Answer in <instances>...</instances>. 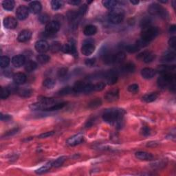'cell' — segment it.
<instances>
[{
    "label": "cell",
    "instance_id": "4fadbf2b",
    "mask_svg": "<svg viewBox=\"0 0 176 176\" xmlns=\"http://www.w3.org/2000/svg\"><path fill=\"white\" fill-rule=\"evenodd\" d=\"M35 50L40 53H45L50 49V45L46 40H39L35 44Z\"/></svg>",
    "mask_w": 176,
    "mask_h": 176
},
{
    "label": "cell",
    "instance_id": "f5cc1de1",
    "mask_svg": "<svg viewBox=\"0 0 176 176\" xmlns=\"http://www.w3.org/2000/svg\"><path fill=\"white\" fill-rule=\"evenodd\" d=\"M96 62V59H95V58H91V59H88L85 60V64L88 67H92L95 65Z\"/></svg>",
    "mask_w": 176,
    "mask_h": 176
},
{
    "label": "cell",
    "instance_id": "ee69618b",
    "mask_svg": "<svg viewBox=\"0 0 176 176\" xmlns=\"http://www.w3.org/2000/svg\"><path fill=\"white\" fill-rule=\"evenodd\" d=\"M66 160V157L65 156H61L59 158H57V160H55L54 162L52 163V167H59L64 164V162Z\"/></svg>",
    "mask_w": 176,
    "mask_h": 176
},
{
    "label": "cell",
    "instance_id": "4dcf8cb0",
    "mask_svg": "<svg viewBox=\"0 0 176 176\" xmlns=\"http://www.w3.org/2000/svg\"><path fill=\"white\" fill-rule=\"evenodd\" d=\"M85 83L82 81H77L75 83V84L72 87L73 92L79 93V92H83L84 88H85Z\"/></svg>",
    "mask_w": 176,
    "mask_h": 176
},
{
    "label": "cell",
    "instance_id": "44dd1931",
    "mask_svg": "<svg viewBox=\"0 0 176 176\" xmlns=\"http://www.w3.org/2000/svg\"><path fill=\"white\" fill-rule=\"evenodd\" d=\"M13 81L16 85H22L26 81V74L22 72H17L13 76Z\"/></svg>",
    "mask_w": 176,
    "mask_h": 176
},
{
    "label": "cell",
    "instance_id": "e7e4bbea",
    "mask_svg": "<svg viewBox=\"0 0 176 176\" xmlns=\"http://www.w3.org/2000/svg\"><path fill=\"white\" fill-rule=\"evenodd\" d=\"M131 4H134V5H137L139 4V1H134V0H132V1H130Z\"/></svg>",
    "mask_w": 176,
    "mask_h": 176
},
{
    "label": "cell",
    "instance_id": "3957f363",
    "mask_svg": "<svg viewBox=\"0 0 176 176\" xmlns=\"http://www.w3.org/2000/svg\"><path fill=\"white\" fill-rule=\"evenodd\" d=\"M175 75L170 73V74H163L162 76L158 78V87L162 89L165 88H170V89L175 90Z\"/></svg>",
    "mask_w": 176,
    "mask_h": 176
},
{
    "label": "cell",
    "instance_id": "681fc988",
    "mask_svg": "<svg viewBox=\"0 0 176 176\" xmlns=\"http://www.w3.org/2000/svg\"><path fill=\"white\" fill-rule=\"evenodd\" d=\"M105 87V83L103 82H99L97 83L95 85H94V90L96 92H100L104 89Z\"/></svg>",
    "mask_w": 176,
    "mask_h": 176
},
{
    "label": "cell",
    "instance_id": "d590c367",
    "mask_svg": "<svg viewBox=\"0 0 176 176\" xmlns=\"http://www.w3.org/2000/svg\"><path fill=\"white\" fill-rule=\"evenodd\" d=\"M50 58L48 55L45 54H41L37 57V61L40 64H46L50 61Z\"/></svg>",
    "mask_w": 176,
    "mask_h": 176
},
{
    "label": "cell",
    "instance_id": "bcb514c9",
    "mask_svg": "<svg viewBox=\"0 0 176 176\" xmlns=\"http://www.w3.org/2000/svg\"><path fill=\"white\" fill-rule=\"evenodd\" d=\"M62 6H63L62 1H59V0H53V1L51 2V7L52 9L54 10V11H57V10L60 9Z\"/></svg>",
    "mask_w": 176,
    "mask_h": 176
},
{
    "label": "cell",
    "instance_id": "e0dca14e",
    "mask_svg": "<svg viewBox=\"0 0 176 176\" xmlns=\"http://www.w3.org/2000/svg\"><path fill=\"white\" fill-rule=\"evenodd\" d=\"M26 64V58L22 54H18L12 59V64L15 67H20Z\"/></svg>",
    "mask_w": 176,
    "mask_h": 176
},
{
    "label": "cell",
    "instance_id": "d4e9b609",
    "mask_svg": "<svg viewBox=\"0 0 176 176\" xmlns=\"http://www.w3.org/2000/svg\"><path fill=\"white\" fill-rule=\"evenodd\" d=\"M97 28L94 25H88L85 27L83 30V33L86 36H92L96 33Z\"/></svg>",
    "mask_w": 176,
    "mask_h": 176
},
{
    "label": "cell",
    "instance_id": "5b68a950",
    "mask_svg": "<svg viewBox=\"0 0 176 176\" xmlns=\"http://www.w3.org/2000/svg\"><path fill=\"white\" fill-rule=\"evenodd\" d=\"M159 33V30L157 27L149 26L142 29L141 32V39L149 42L154 39Z\"/></svg>",
    "mask_w": 176,
    "mask_h": 176
},
{
    "label": "cell",
    "instance_id": "ffe728a7",
    "mask_svg": "<svg viewBox=\"0 0 176 176\" xmlns=\"http://www.w3.org/2000/svg\"><path fill=\"white\" fill-rule=\"evenodd\" d=\"M175 70V65H159L157 68V71L163 74H170Z\"/></svg>",
    "mask_w": 176,
    "mask_h": 176
},
{
    "label": "cell",
    "instance_id": "52a82bcc",
    "mask_svg": "<svg viewBox=\"0 0 176 176\" xmlns=\"http://www.w3.org/2000/svg\"><path fill=\"white\" fill-rule=\"evenodd\" d=\"M94 42L92 39H87L81 47V53L85 56H90L95 51Z\"/></svg>",
    "mask_w": 176,
    "mask_h": 176
},
{
    "label": "cell",
    "instance_id": "7a4b0ae2",
    "mask_svg": "<svg viewBox=\"0 0 176 176\" xmlns=\"http://www.w3.org/2000/svg\"><path fill=\"white\" fill-rule=\"evenodd\" d=\"M59 100L50 98H43L38 102L32 104L30 107L32 110H42V111H47L50 107L54 105L59 103Z\"/></svg>",
    "mask_w": 176,
    "mask_h": 176
},
{
    "label": "cell",
    "instance_id": "4316f807",
    "mask_svg": "<svg viewBox=\"0 0 176 176\" xmlns=\"http://www.w3.org/2000/svg\"><path fill=\"white\" fill-rule=\"evenodd\" d=\"M62 44L59 41H54L50 44V50L53 53H57V52L62 50Z\"/></svg>",
    "mask_w": 176,
    "mask_h": 176
},
{
    "label": "cell",
    "instance_id": "603a6c76",
    "mask_svg": "<svg viewBox=\"0 0 176 176\" xmlns=\"http://www.w3.org/2000/svg\"><path fill=\"white\" fill-rule=\"evenodd\" d=\"M175 60V54L174 52L168 51L165 52L161 57V61L165 63L173 62Z\"/></svg>",
    "mask_w": 176,
    "mask_h": 176
},
{
    "label": "cell",
    "instance_id": "ba28073f",
    "mask_svg": "<svg viewBox=\"0 0 176 176\" xmlns=\"http://www.w3.org/2000/svg\"><path fill=\"white\" fill-rule=\"evenodd\" d=\"M62 51L65 54H70L76 56L77 54L76 43L73 39L70 40L68 42L63 46Z\"/></svg>",
    "mask_w": 176,
    "mask_h": 176
},
{
    "label": "cell",
    "instance_id": "f546056e",
    "mask_svg": "<svg viewBox=\"0 0 176 176\" xmlns=\"http://www.w3.org/2000/svg\"><path fill=\"white\" fill-rule=\"evenodd\" d=\"M18 94L21 97H30L32 94V90L31 89H29V88H22V89H19L18 90Z\"/></svg>",
    "mask_w": 176,
    "mask_h": 176
},
{
    "label": "cell",
    "instance_id": "d6a6232c",
    "mask_svg": "<svg viewBox=\"0 0 176 176\" xmlns=\"http://www.w3.org/2000/svg\"><path fill=\"white\" fill-rule=\"evenodd\" d=\"M122 70L125 73H133L135 72V66L133 63H127L123 65Z\"/></svg>",
    "mask_w": 176,
    "mask_h": 176
},
{
    "label": "cell",
    "instance_id": "b9f144b4",
    "mask_svg": "<svg viewBox=\"0 0 176 176\" xmlns=\"http://www.w3.org/2000/svg\"><path fill=\"white\" fill-rule=\"evenodd\" d=\"M102 101L100 99H96L92 100L91 102H90V103L88 104V107L90 108H92V109H94V108H96L98 107H99L101 105Z\"/></svg>",
    "mask_w": 176,
    "mask_h": 176
},
{
    "label": "cell",
    "instance_id": "680465c9",
    "mask_svg": "<svg viewBox=\"0 0 176 176\" xmlns=\"http://www.w3.org/2000/svg\"><path fill=\"white\" fill-rule=\"evenodd\" d=\"M19 129H17V128H15V129H13L11 131H9V132H7L6 134H5V136L6 137H10V136H12V135H13L14 134H15L16 133H17L18 132Z\"/></svg>",
    "mask_w": 176,
    "mask_h": 176
},
{
    "label": "cell",
    "instance_id": "be15d7a7",
    "mask_svg": "<svg viewBox=\"0 0 176 176\" xmlns=\"http://www.w3.org/2000/svg\"><path fill=\"white\" fill-rule=\"evenodd\" d=\"M169 31H170V32L171 34H174L175 33V31H176V26H175V25H173V26H171L170 27Z\"/></svg>",
    "mask_w": 176,
    "mask_h": 176
},
{
    "label": "cell",
    "instance_id": "9f6ffc18",
    "mask_svg": "<svg viewBox=\"0 0 176 176\" xmlns=\"http://www.w3.org/2000/svg\"><path fill=\"white\" fill-rule=\"evenodd\" d=\"M175 44H176V41H175V37H171L170 39L168 40V45L169 46L173 49L175 48Z\"/></svg>",
    "mask_w": 176,
    "mask_h": 176
},
{
    "label": "cell",
    "instance_id": "7dc6e473",
    "mask_svg": "<svg viewBox=\"0 0 176 176\" xmlns=\"http://www.w3.org/2000/svg\"><path fill=\"white\" fill-rule=\"evenodd\" d=\"M73 91L72 88L70 87H64L61 90H59V92H58V95L59 96H65V95H67L71 93Z\"/></svg>",
    "mask_w": 176,
    "mask_h": 176
},
{
    "label": "cell",
    "instance_id": "f1b7e54d",
    "mask_svg": "<svg viewBox=\"0 0 176 176\" xmlns=\"http://www.w3.org/2000/svg\"><path fill=\"white\" fill-rule=\"evenodd\" d=\"M37 64L34 61L32 60H28L26 64H25V70L28 72H32L37 68Z\"/></svg>",
    "mask_w": 176,
    "mask_h": 176
},
{
    "label": "cell",
    "instance_id": "1f68e13d",
    "mask_svg": "<svg viewBox=\"0 0 176 176\" xmlns=\"http://www.w3.org/2000/svg\"><path fill=\"white\" fill-rule=\"evenodd\" d=\"M126 59V55L123 52H119L114 54V64H120Z\"/></svg>",
    "mask_w": 176,
    "mask_h": 176
},
{
    "label": "cell",
    "instance_id": "f907efd6",
    "mask_svg": "<svg viewBox=\"0 0 176 176\" xmlns=\"http://www.w3.org/2000/svg\"><path fill=\"white\" fill-rule=\"evenodd\" d=\"M87 10V7L85 4L83 5V6L79 8V11H78L77 12H78V15H79V16L80 17V18H81V17L85 14Z\"/></svg>",
    "mask_w": 176,
    "mask_h": 176
},
{
    "label": "cell",
    "instance_id": "94428289",
    "mask_svg": "<svg viewBox=\"0 0 176 176\" xmlns=\"http://www.w3.org/2000/svg\"><path fill=\"white\" fill-rule=\"evenodd\" d=\"M80 2H81L79 1V0H70V1H67V3L70 5H72V6H78L80 4Z\"/></svg>",
    "mask_w": 176,
    "mask_h": 176
},
{
    "label": "cell",
    "instance_id": "8992f818",
    "mask_svg": "<svg viewBox=\"0 0 176 176\" xmlns=\"http://www.w3.org/2000/svg\"><path fill=\"white\" fill-rule=\"evenodd\" d=\"M148 12L150 15L155 16H159L161 18L166 19L168 17V14L166 10L157 3L152 4L148 8Z\"/></svg>",
    "mask_w": 176,
    "mask_h": 176
},
{
    "label": "cell",
    "instance_id": "db71d44e",
    "mask_svg": "<svg viewBox=\"0 0 176 176\" xmlns=\"http://www.w3.org/2000/svg\"><path fill=\"white\" fill-rule=\"evenodd\" d=\"M92 91H94V85L90 84V83L85 84L83 92L84 93H87H87H90Z\"/></svg>",
    "mask_w": 176,
    "mask_h": 176
},
{
    "label": "cell",
    "instance_id": "484cf974",
    "mask_svg": "<svg viewBox=\"0 0 176 176\" xmlns=\"http://www.w3.org/2000/svg\"><path fill=\"white\" fill-rule=\"evenodd\" d=\"M158 98V94L156 92H153L149 93V94H145V96H143L142 99L145 103H152L155 101Z\"/></svg>",
    "mask_w": 176,
    "mask_h": 176
},
{
    "label": "cell",
    "instance_id": "60d3db41",
    "mask_svg": "<svg viewBox=\"0 0 176 176\" xmlns=\"http://www.w3.org/2000/svg\"><path fill=\"white\" fill-rule=\"evenodd\" d=\"M125 49L129 53H135V52L140 50L139 46L136 44H135L134 45H128V46L125 47Z\"/></svg>",
    "mask_w": 176,
    "mask_h": 176
},
{
    "label": "cell",
    "instance_id": "e575fe53",
    "mask_svg": "<svg viewBox=\"0 0 176 176\" xmlns=\"http://www.w3.org/2000/svg\"><path fill=\"white\" fill-rule=\"evenodd\" d=\"M2 6L6 11H12L15 7V2L12 0H5L2 3Z\"/></svg>",
    "mask_w": 176,
    "mask_h": 176
},
{
    "label": "cell",
    "instance_id": "91938a15",
    "mask_svg": "<svg viewBox=\"0 0 176 176\" xmlns=\"http://www.w3.org/2000/svg\"><path fill=\"white\" fill-rule=\"evenodd\" d=\"M12 119V117L10 115L5 114L4 115L3 114H1V120L4 122H8L9 120H11Z\"/></svg>",
    "mask_w": 176,
    "mask_h": 176
},
{
    "label": "cell",
    "instance_id": "ac0fdd59",
    "mask_svg": "<svg viewBox=\"0 0 176 176\" xmlns=\"http://www.w3.org/2000/svg\"><path fill=\"white\" fill-rule=\"evenodd\" d=\"M32 37V32L29 30H24L20 32L17 40L21 43H24L28 41H29L31 39Z\"/></svg>",
    "mask_w": 176,
    "mask_h": 176
},
{
    "label": "cell",
    "instance_id": "74e56055",
    "mask_svg": "<svg viewBox=\"0 0 176 176\" xmlns=\"http://www.w3.org/2000/svg\"><path fill=\"white\" fill-rule=\"evenodd\" d=\"M10 60L9 57L7 56H2L0 59V66L2 68H6L10 64Z\"/></svg>",
    "mask_w": 176,
    "mask_h": 176
},
{
    "label": "cell",
    "instance_id": "8fae6325",
    "mask_svg": "<svg viewBox=\"0 0 176 176\" xmlns=\"http://www.w3.org/2000/svg\"><path fill=\"white\" fill-rule=\"evenodd\" d=\"M83 140L84 135L82 134H78L68 138L66 143L67 145L70 146V147H74V146L80 144V143L83 142Z\"/></svg>",
    "mask_w": 176,
    "mask_h": 176
},
{
    "label": "cell",
    "instance_id": "c3c4849f",
    "mask_svg": "<svg viewBox=\"0 0 176 176\" xmlns=\"http://www.w3.org/2000/svg\"><path fill=\"white\" fill-rule=\"evenodd\" d=\"M128 91L132 94H136L139 91V86L138 84H132L128 87Z\"/></svg>",
    "mask_w": 176,
    "mask_h": 176
},
{
    "label": "cell",
    "instance_id": "6da1fadb",
    "mask_svg": "<svg viewBox=\"0 0 176 176\" xmlns=\"http://www.w3.org/2000/svg\"><path fill=\"white\" fill-rule=\"evenodd\" d=\"M125 112L119 108H111L107 109L103 114V119L108 124L115 125L120 129L124 125V116Z\"/></svg>",
    "mask_w": 176,
    "mask_h": 176
},
{
    "label": "cell",
    "instance_id": "2e32d148",
    "mask_svg": "<svg viewBox=\"0 0 176 176\" xmlns=\"http://www.w3.org/2000/svg\"><path fill=\"white\" fill-rule=\"evenodd\" d=\"M4 26L7 29H15L17 26V21L12 17H7L4 19Z\"/></svg>",
    "mask_w": 176,
    "mask_h": 176
},
{
    "label": "cell",
    "instance_id": "8d00e7d4",
    "mask_svg": "<svg viewBox=\"0 0 176 176\" xmlns=\"http://www.w3.org/2000/svg\"><path fill=\"white\" fill-rule=\"evenodd\" d=\"M52 167V163L51 162H47V164L43 166L41 168H39L38 170L36 171V173L37 174H42V173H44L48 171Z\"/></svg>",
    "mask_w": 176,
    "mask_h": 176
},
{
    "label": "cell",
    "instance_id": "83f0119b",
    "mask_svg": "<svg viewBox=\"0 0 176 176\" xmlns=\"http://www.w3.org/2000/svg\"><path fill=\"white\" fill-rule=\"evenodd\" d=\"M103 4L105 8L111 11V10L116 8L118 2L114 1V0H105V1H103Z\"/></svg>",
    "mask_w": 176,
    "mask_h": 176
},
{
    "label": "cell",
    "instance_id": "9a60e30c",
    "mask_svg": "<svg viewBox=\"0 0 176 176\" xmlns=\"http://www.w3.org/2000/svg\"><path fill=\"white\" fill-rule=\"evenodd\" d=\"M119 98V91L118 89L112 90L106 93L105 96V99L107 102L112 103L117 100Z\"/></svg>",
    "mask_w": 176,
    "mask_h": 176
},
{
    "label": "cell",
    "instance_id": "30bf717a",
    "mask_svg": "<svg viewBox=\"0 0 176 176\" xmlns=\"http://www.w3.org/2000/svg\"><path fill=\"white\" fill-rule=\"evenodd\" d=\"M155 55L152 52L149 51H144L140 53L138 55L137 58L140 61H143L146 64H149V63L152 62L155 59Z\"/></svg>",
    "mask_w": 176,
    "mask_h": 176
},
{
    "label": "cell",
    "instance_id": "7402d4cb",
    "mask_svg": "<svg viewBox=\"0 0 176 176\" xmlns=\"http://www.w3.org/2000/svg\"><path fill=\"white\" fill-rule=\"evenodd\" d=\"M42 9L41 4L38 1H33L29 4V11L34 14H38Z\"/></svg>",
    "mask_w": 176,
    "mask_h": 176
},
{
    "label": "cell",
    "instance_id": "7bdbcfd3",
    "mask_svg": "<svg viewBox=\"0 0 176 176\" xmlns=\"http://www.w3.org/2000/svg\"><path fill=\"white\" fill-rule=\"evenodd\" d=\"M11 92L8 87H2L1 88V94H0V98L2 99H6L9 96Z\"/></svg>",
    "mask_w": 176,
    "mask_h": 176
},
{
    "label": "cell",
    "instance_id": "5bb4252c",
    "mask_svg": "<svg viewBox=\"0 0 176 176\" xmlns=\"http://www.w3.org/2000/svg\"><path fill=\"white\" fill-rule=\"evenodd\" d=\"M29 15V9L26 6H19L16 11V15L19 20L26 19Z\"/></svg>",
    "mask_w": 176,
    "mask_h": 176
},
{
    "label": "cell",
    "instance_id": "9c48e42d",
    "mask_svg": "<svg viewBox=\"0 0 176 176\" xmlns=\"http://www.w3.org/2000/svg\"><path fill=\"white\" fill-rule=\"evenodd\" d=\"M60 29V24L57 21H50L46 25V28H45V32L48 35H52L56 34Z\"/></svg>",
    "mask_w": 176,
    "mask_h": 176
},
{
    "label": "cell",
    "instance_id": "ab89813d",
    "mask_svg": "<svg viewBox=\"0 0 176 176\" xmlns=\"http://www.w3.org/2000/svg\"><path fill=\"white\" fill-rule=\"evenodd\" d=\"M38 19L41 24L47 25L50 22V16L46 13H43L39 16Z\"/></svg>",
    "mask_w": 176,
    "mask_h": 176
},
{
    "label": "cell",
    "instance_id": "277c9868",
    "mask_svg": "<svg viewBox=\"0 0 176 176\" xmlns=\"http://www.w3.org/2000/svg\"><path fill=\"white\" fill-rule=\"evenodd\" d=\"M125 17V12L121 8H116L111 10L108 14V20L111 24H119L123 21Z\"/></svg>",
    "mask_w": 176,
    "mask_h": 176
},
{
    "label": "cell",
    "instance_id": "816d5d0a",
    "mask_svg": "<svg viewBox=\"0 0 176 176\" xmlns=\"http://www.w3.org/2000/svg\"><path fill=\"white\" fill-rule=\"evenodd\" d=\"M67 74V69L65 68V67H62L58 71V77L59 78H64Z\"/></svg>",
    "mask_w": 176,
    "mask_h": 176
},
{
    "label": "cell",
    "instance_id": "f35d334b",
    "mask_svg": "<svg viewBox=\"0 0 176 176\" xmlns=\"http://www.w3.org/2000/svg\"><path fill=\"white\" fill-rule=\"evenodd\" d=\"M103 61L106 64H114V54H105L103 55Z\"/></svg>",
    "mask_w": 176,
    "mask_h": 176
},
{
    "label": "cell",
    "instance_id": "6f0895ef",
    "mask_svg": "<svg viewBox=\"0 0 176 176\" xmlns=\"http://www.w3.org/2000/svg\"><path fill=\"white\" fill-rule=\"evenodd\" d=\"M54 132H45L44 134H41V135H39V138H46L47 137L52 136V135H54Z\"/></svg>",
    "mask_w": 176,
    "mask_h": 176
},
{
    "label": "cell",
    "instance_id": "11a10c76",
    "mask_svg": "<svg viewBox=\"0 0 176 176\" xmlns=\"http://www.w3.org/2000/svg\"><path fill=\"white\" fill-rule=\"evenodd\" d=\"M141 134L144 135V136H149L151 134L150 128L147 126L143 127L141 129Z\"/></svg>",
    "mask_w": 176,
    "mask_h": 176
},
{
    "label": "cell",
    "instance_id": "d6986e66",
    "mask_svg": "<svg viewBox=\"0 0 176 176\" xmlns=\"http://www.w3.org/2000/svg\"><path fill=\"white\" fill-rule=\"evenodd\" d=\"M156 74V71L149 67H145L141 70L142 77L145 79H151Z\"/></svg>",
    "mask_w": 176,
    "mask_h": 176
},
{
    "label": "cell",
    "instance_id": "6125c7cd",
    "mask_svg": "<svg viewBox=\"0 0 176 176\" xmlns=\"http://www.w3.org/2000/svg\"><path fill=\"white\" fill-rule=\"evenodd\" d=\"M4 74L6 77H10L11 76H12V71H11L10 70H6L5 71H4Z\"/></svg>",
    "mask_w": 176,
    "mask_h": 176
},
{
    "label": "cell",
    "instance_id": "f6af8a7d",
    "mask_svg": "<svg viewBox=\"0 0 176 176\" xmlns=\"http://www.w3.org/2000/svg\"><path fill=\"white\" fill-rule=\"evenodd\" d=\"M151 23H152V20H151L149 17H145V18H143L141 21H140V26L143 29L145 28H147L151 26Z\"/></svg>",
    "mask_w": 176,
    "mask_h": 176
},
{
    "label": "cell",
    "instance_id": "7c38bea8",
    "mask_svg": "<svg viewBox=\"0 0 176 176\" xmlns=\"http://www.w3.org/2000/svg\"><path fill=\"white\" fill-rule=\"evenodd\" d=\"M105 79L109 85H114L117 82L118 73L114 70H110L105 74Z\"/></svg>",
    "mask_w": 176,
    "mask_h": 176
},
{
    "label": "cell",
    "instance_id": "cb8c5ba5",
    "mask_svg": "<svg viewBox=\"0 0 176 176\" xmlns=\"http://www.w3.org/2000/svg\"><path fill=\"white\" fill-rule=\"evenodd\" d=\"M135 155L138 159L141 160H152L153 158V156L151 153L145 152H138L135 153Z\"/></svg>",
    "mask_w": 176,
    "mask_h": 176
},
{
    "label": "cell",
    "instance_id": "836d02e7",
    "mask_svg": "<svg viewBox=\"0 0 176 176\" xmlns=\"http://www.w3.org/2000/svg\"><path fill=\"white\" fill-rule=\"evenodd\" d=\"M43 85L47 89H52L55 86V85H56V82H55L54 79H51V78H47V79L44 80Z\"/></svg>",
    "mask_w": 176,
    "mask_h": 176
}]
</instances>
